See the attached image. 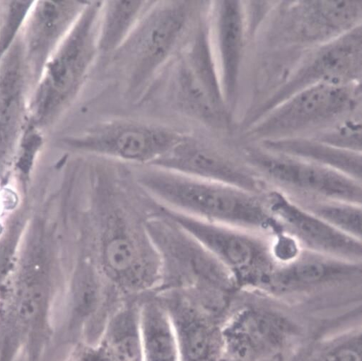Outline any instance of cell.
Segmentation results:
<instances>
[{
  "label": "cell",
  "mask_w": 362,
  "mask_h": 361,
  "mask_svg": "<svg viewBox=\"0 0 362 361\" xmlns=\"http://www.w3.org/2000/svg\"><path fill=\"white\" fill-rule=\"evenodd\" d=\"M89 158L84 244L103 277L122 295L156 292L160 261L146 223L158 211V203L137 184L130 166Z\"/></svg>",
  "instance_id": "6da1fadb"
},
{
  "label": "cell",
  "mask_w": 362,
  "mask_h": 361,
  "mask_svg": "<svg viewBox=\"0 0 362 361\" xmlns=\"http://www.w3.org/2000/svg\"><path fill=\"white\" fill-rule=\"evenodd\" d=\"M131 167L137 184L169 210L256 233L284 232L259 195L157 167Z\"/></svg>",
  "instance_id": "7a4b0ae2"
},
{
  "label": "cell",
  "mask_w": 362,
  "mask_h": 361,
  "mask_svg": "<svg viewBox=\"0 0 362 361\" xmlns=\"http://www.w3.org/2000/svg\"><path fill=\"white\" fill-rule=\"evenodd\" d=\"M199 4L151 2L129 37L112 55L129 98L144 96L189 40L197 28Z\"/></svg>",
  "instance_id": "3957f363"
},
{
  "label": "cell",
  "mask_w": 362,
  "mask_h": 361,
  "mask_svg": "<svg viewBox=\"0 0 362 361\" xmlns=\"http://www.w3.org/2000/svg\"><path fill=\"white\" fill-rule=\"evenodd\" d=\"M103 1H89L49 59L32 91L29 124L42 131L71 105L99 55L98 30Z\"/></svg>",
  "instance_id": "277c9868"
},
{
  "label": "cell",
  "mask_w": 362,
  "mask_h": 361,
  "mask_svg": "<svg viewBox=\"0 0 362 361\" xmlns=\"http://www.w3.org/2000/svg\"><path fill=\"white\" fill-rule=\"evenodd\" d=\"M146 227L160 261V284L155 292H225L235 283L228 270L194 237L158 206Z\"/></svg>",
  "instance_id": "5b68a950"
},
{
  "label": "cell",
  "mask_w": 362,
  "mask_h": 361,
  "mask_svg": "<svg viewBox=\"0 0 362 361\" xmlns=\"http://www.w3.org/2000/svg\"><path fill=\"white\" fill-rule=\"evenodd\" d=\"M188 134L162 125L117 119L92 126L65 143L88 157L129 166L156 162Z\"/></svg>",
  "instance_id": "8992f818"
},
{
  "label": "cell",
  "mask_w": 362,
  "mask_h": 361,
  "mask_svg": "<svg viewBox=\"0 0 362 361\" xmlns=\"http://www.w3.org/2000/svg\"><path fill=\"white\" fill-rule=\"evenodd\" d=\"M206 35L198 28L166 67V94L180 114L216 126L221 119L222 98Z\"/></svg>",
  "instance_id": "52a82bcc"
},
{
  "label": "cell",
  "mask_w": 362,
  "mask_h": 361,
  "mask_svg": "<svg viewBox=\"0 0 362 361\" xmlns=\"http://www.w3.org/2000/svg\"><path fill=\"white\" fill-rule=\"evenodd\" d=\"M160 208L216 258L235 285L262 288L278 264L270 244L256 232L197 220L160 204Z\"/></svg>",
  "instance_id": "ba28073f"
},
{
  "label": "cell",
  "mask_w": 362,
  "mask_h": 361,
  "mask_svg": "<svg viewBox=\"0 0 362 361\" xmlns=\"http://www.w3.org/2000/svg\"><path fill=\"white\" fill-rule=\"evenodd\" d=\"M250 160L268 179L305 198L362 204L361 182L336 170L274 153H255Z\"/></svg>",
  "instance_id": "9c48e42d"
},
{
  "label": "cell",
  "mask_w": 362,
  "mask_h": 361,
  "mask_svg": "<svg viewBox=\"0 0 362 361\" xmlns=\"http://www.w3.org/2000/svg\"><path fill=\"white\" fill-rule=\"evenodd\" d=\"M353 98V91L346 85L318 84L306 88L272 110L252 134L272 140L317 127L348 111Z\"/></svg>",
  "instance_id": "30bf717a"
},
{
  "label": "cell",
  "mask_w": 362,
  "mask_h": 361,
  "mask_svg": "<svg viewBox=\"0 0 362 361\" xmlns=\"http://www.w3.org/2000/svg\"><path fill=\"white\" fill-rule=\"evenodd\" d=\"M267 209L301 249L361 263L362 243L332 227L279 189L267 191Z\"/></svg>",
  "instance_id": "8fae6325"
},
{
  "label": "cell",
  "mask_w": 362,
  "mask_h": 361,
  "mask_svg": "<svg viewBox=\"0 0 362 361\" xmlns=\"http://www.w3.org/2000/svg\"><path fill=\"white\" fill-rule=\"evenodd\" d=\"M88 4L89 1H34L21 31L33 90L49 59Z\"/></svg>",
  "instance_id": "7c38bea8"
},
{
  "label": "cell",
  "mask_w": 362,
  "mask_h": 361,
  "mask_svg": "<svg viewBox=\"0 0 362 361\" xmlns=\"http://www.w3.org/2000/svg\"><path fill=\"white\" fill-rule=\"evenodd\" d=\"M32 90L20 32L0 61V167L12 160L29 124Z\"/></svg>",
  "instance_id": "4fadbf2b"
},
{
  "label": "cell",
  "mask_w": 362,
  "mask_h": 361,
  "mask_svg": "<svg viewBox=\"0 0 362 361\" xmlns=\"http://www.w3.org/2000/svg\"><path fill=\"white\" fill-rule=\"evenodd\" d=\"M361 32L354 28L316 54L261 112L267 113L293 94L318 84L345 85L361 76Z\"/></svg>",
  "instance_id": "5bb4252c"
},
{
  "label": "cell",
  "mask_w": 362,
  "mask_h": 361,
  "mask_svg": "<svg viewBox=\"0 0 362 361\" xmlns=\"http://www.w3.org/2000/svg\"><path fill=\"white\" fill-rule=\"evenodd\" d=\"M260 195L263 182L212 146L189 135L151 165Z\"/></svg>",
  "instance_id": "9a60e30c"
},
{
  "label": "cell",
  "mask_w": 362,
  "mask_h": 361,
  "mask_svg": "<svg viewBox=\"0 0 362 361\" xmlns=\"http://www.w3.org/2000/svg\"><path fill=\"white\" fill-rule=\"evenodd\" d=\"M171 319L177 340L180 361H220L223 342L214 321L182 292H154Z\"/></svg>",
  "instance_id": "2e32d148"
},
{
  "label": "cell",
  "mask_w": 362,
  "mask_h": 361,
  "mask_svg": "<svg viewBox=\"0 0 362 361\" xmlns=\"http://www.w3.org/2000/svg\"><path fill=\"white\" fill-rule=\"evenodd\" d=\"M361 264L301 249L293 260L278 264L263 289L285 293L360 276Z\"/></svg>",
  "instance_id": "e0dca14e"
},
{
  "label": "cell",
  "mask_w": 362,
  "mask_h": 361,
  "mask_svg": "<svg viewBox=\"0 0 362 361\" xmlns=\"http://www.w3.org/2000/svg\"><path fill=\"white\" fill-rule=\"evenodd\" d=\"M284 318L263 309H243L221 331L223 349L238 359L277 349L293 332Z\"/></svg>",
  "instance_id": "ac0fdd59"
},
{
  "label": "cell",
  "mask_w": 362,
  "mask_h": 361,
  "mask_svg": "<svg viewBox=\"0 0 362 361\" xmlns=\"http://www.w3.org/2000/svg\"><path fill=\"white\" fill-rule=\"evenodd\" d=\"M361 3L310 1L300 4L292 18L291 30L302 41H319L354 29L361 18Z\"/></svg>",
  "instance_id": "d6986e66"
},
{
  "label": "cell",
  "mask_w": 362,
  "mask_h": 361,
  "mask_svg": "<svg viewBox=\"0 0 362 361\" xmlns=\"http://www.w3.org/2000/svg\"><path fill=\"white\" fill-rule=\"evenodd\" d=\"M140 329L143 361H180L171 319L153 292L141 298Z\"/></svg>",
  "instance_id": "ffe728a7"
},
{
  "label": "cell",
  "mask_w": 362,
  "mask_h": 361,
  "mask_svg": "<svg viewBox=\"0 0 362 361\" xmlns=\"http://www.w3.org/2000/svg\"><path fill=\"white\" fill-rule=\"evenodd\" d=\"M143 296L124 297L110 316L98 341L115 361H143L140 329Z\"/></svg>",
  "instance_id": "44dd1931"
},
{
  "label": "cell",
  "mask_w": 362,
  "mask_h": 361,
  "mask_svg": "<svg viewBox=\"0 0 362 361\" xmlns=\"http://www.w3.org/2000/svg\"><path fill=\"white\" fill-rule=\"evenodd\" d=\"M265 146L272 153L323 166L361 182V153L339 148L322 141L286 138L268 140Z\"/></svg>",
  "instance_id": "7402d4cb"
},
{
  "label": "cell",
  "mask_w": 362,
  "mask_h": 361,
  "mask_svg": "<svg viewBox=\"0 0 362 361\" xmlns=\"http://www.w3.org/2000/svg\"><path fill=\"white\" fill-rule=\"evenodd\" d=\"M241 13L238 1L218 3L216 33L223 88L228 99L235 93L240 69L243 38Z\"/></svg>",
  "instance_id": "603a6c76"
},
{
  "label": "cell",
  "mask_w": 362,
  "mask_h": 361,
  "mask_svg": "<svg viewBox=\"0 0 362 361\" xmlns=\"http://www.w3.org/2000/svg\"><path fill=\"white\" fill-rule=\"evenodd\" d=\"M150 1H103L98 30L99 54L113 55L134 30Z\"/></svg>",
  "instance_id": "cb8c5ba5"
},
{
  "label": "cell",
  "mask_w": 362,
  "mask_h": 361,
  "mask_svg": "<svg viewBox=\"0 0 362 361\" xmlns=\"http://www.w3.org/2000/svg\"><path fill=\"white\" fill-rule=\"evenodd\" d=\"M296 201L332 227L361 241V204L344 201L309 198L300 202Z\"/></svg>",
  "instance_id": "d4e9b609"
},
{
  "label": "cell",
  "mask_w": 362,
  "mask_h": 361,
  "mask_svg": "<svg viewBox=\"0 0 362 361\" xmlns=\"http://www.w3.org/2000/svg\"><path fill=\"white\" fill-rule=\"evenodd\" d=\"M65 361H115L100 343L81 341L71 349Z\"/></svg>",
  "instance_id": "484cf974"
},
{
  "label": "cell",
  "mask_w": 362,
  "mask_h": 361,
  "mask_svg": "<svg viewBox=\"0 0 362 361\" xmlns=\"http://www.w3.org/2000/svg\"><path fill=\"white\" fill-rule=\"evenodd\" d=\"M212 293H214V292H212ZM212 293H208V294H212ZM214 293H216V292H214ZM216 293H223V292H216ZM208 294H203L202 295H208ZM188 295H189V294H188ZM193 295V296H199V295Z\"/></svg>",
  "instance_id": "4316f807"
},
{
  "label": "cell",
  "mask_w": 362,
  "mask_h": 361,
  "mask_svg": "<svg viewBox=\"0 0 362 361\" xmlns=\"http://www.w3.org/2000/svg\"><path fill=\"white\" fill-rule=\"evenodd\" d=\"M220 361H221V360Z\"/></svg>",
  "instance_id": "83f0119b"
}]
</instances>
